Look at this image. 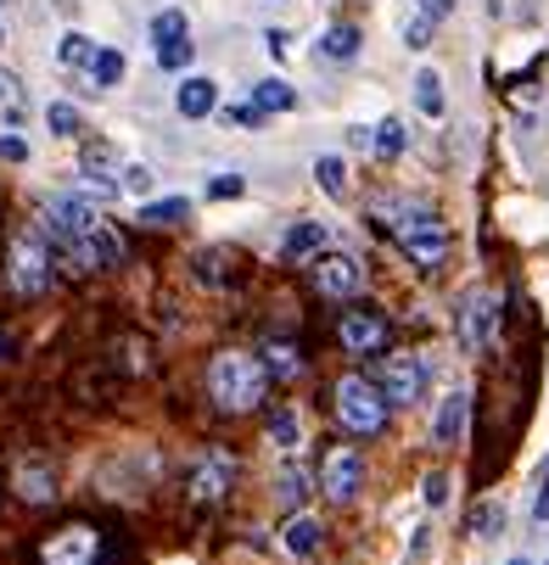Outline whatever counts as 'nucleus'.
<instances>
[{
  "mask_svg": "<svg viewBox=\"0 0 549 565\" xmlns=\"http://www.w3.org/2000/svg\"><path fill=\"white\" fill-rule=\"evenodd\" d=\"M353 51H359V29H353V23H337V29L320 40V56H331V62H348Z\"/></svg>",
  "mask_w": 549,
  "mask_h": 565,
  "instance_id": "nucleus-24",
  "label": "nucleus"
},
{
  "mask_svg": "<svg viewBox=\"0 0 549 565\" xmlns=\"http://www.w3.org/2000/svg\"><path fill=\"white\" fill-rule=\"evenodd\" d=\"M191 56H197V45H191V34H180V40H169V45H157V67H169V73H180V67H191Z\"/></svg>",
  "mask_w": 549,
  "mask_h": 565,
  "instance_id": "nucleus-30",
  "label": "nucleus"
},
{
  "mask_svg": "<svg viewBox=\"0 0 549 565\" xmlns=\"http://www.w3.org/2000/svg\"><path fill=\"white\" fill-rule=\"evenodd\" d=\"M0 45H7V29H0Z\"/></svg>",
  "mask_w": 549,
  "mask_h": 565,
  "instance_id": "nucleus-43",
  "label": "nucleus"
},
{
  "mask_svg": "<svg viewBox=\"0 0 549 565\" xmlns=\"http://www.w3.org/2000/svg\"><path fill=\"white\" fill-rule=\"evenodd\" d=\"M359 488H365V454L359 448H342V443L326 448V459H320V493L331 504H353Z\"/></svg>",
  "mask_w": 549,
  "mask_h": 565,
  "instance_id": "nucleus-6",
  "label": "nucleus"
},
{
  "mask_svg": "<svg viewBox=\"0 0 549 565\" xmlns=\"http://www.w3.org/2000/svg\"><path fill=\"white\" fill-rule=\"evenodd\" d=\"M12 493H18L23 504H51V499H56V470H51V459H40V454L18 459V470H12Z\"/></svg>",
  "mask_w": 549,
  "mask_h": 565,
  "instance_id": "nucleus-12",
  "label": "nucleus"
},
{
  "mask_svg": "<svg viewBox=\"0 0 549 565\" xmlns=\"http://www.w3.org/2000/svg\"><path fill=\"white\" fill-rule=\"evenodd\" d=\"M12 90H18V85H12V78H7V73H0V102H12Z\"/></svg>",
  "mask_w": 549,
  "mask_h": 565,
  "instance_id": "nucleus-42",
  "label": "nucleus"
},
{
  "mask_svg": "<svg viewBox=\"0 0 549 565\" xmlns=\"http://www.w3.org/2000/svg\"><path fill=\"white\" fill-rule=\"evenodd\" d=\"M264 370H270V381H297L303 375V348L297 342H270L264 348Z\"/></svg>",
  "mask_w": 549,
  "mask_h": 565,
  "instance_id": "nucleus-15",
  "label": "nucleus"
},
{
  "mask_svg": "<svg viewBox=\"0 0 549 565\" xmlns=\"http://www.w3.org/2000/svg\"><path fill=\"white\" fill-rule=\"evenodd\" d=\"M387 319H381V308H348L342 313V326H337V342L353 353V359H365V353H381L387 348Z\"/></svg>",
  "mask_w": 549,
  "mask_h": 565,
  "instance_id": "nucleus-10",
  "label": "nucleus"
},
{
  "mask_svg": "<svg viewBox=\"0 0 549 565\" xmlns=\"http://www.w3.org/2000/svg\"><path fill=\"white\" fill-rule=\"evenodd\" d=\"M175 107H180V118H208L219 107V85H213V78H186Z\"/></svg>",
  "mask_w": 549,
  "mask_h": 565,
  "instance_id": "nucleus-14",
  "label": "nucleus"
},
{
  "mask_svg": "<svg viewBox=\"0 0 549 565\" xmlns=\"http://www.w3.org/2000/svg\"><path fill=\"white\" fill-rule=\"evenodd\" d=\"M191 269H197V280H202V286H213V291H219V286H230L235 258H230L224 247H208V253H197V258H191Z\"/></svg>",
  "mask_w": 549,
  "mask_h": 565,
  "instance_id": "nucleus-16",
  "label": "nucleus"
},
{
  "mask_svg": "<svg viewBox=\"0 0 549 565\" xmlns=\"http://www.w3.org/2000/svg\"><path fill=\"white\" fill-rule=\"evenodd\" d=\"M532 515L549 521V465H543V481H538V499H532Z\"/></svg>",
  "mask_w": 549,
  "mask_h": 565,
  "instance_id": "nucleus-39",
  "label": "nucleus"
},
{
  "mask_svg": "<svg viewBox=\"0 0 549 565\" xmlns=\"http://www.w3.org/2000/svg\"><path fill=\"white\" fill-rule=\"evenodd\" d=\"M415 12H426V18H448V12H454V0H415Z\"/></svg>",
  "mask_w": 549,
  "mask_h": 565,
  "instance_id": "nucleus-40",
  "label": "nucleus"
},
{
  "mask_svg": "<svg viewBox=\"0 0 549 565\" xmlns=\"http://www.w3.org/2000/svg\"><path fill=\"white\" fill-rule=\"evenodd\" d=\"M258 118H264V113H258L253 102H247V107H224V124H258Z\"/></svg>",
  "mask_w": 549,
  "mask_h": 565,
  "instance_id": "nucleus-38",
  "label": "nucleus"
},
{
  "mask_svg": "<svg viewBox=\"0 0 549 565\" xmlns=\"http://www.w3.org/2000/svg\"><path fill=\"white\" fill-rule=\"evenodd\" d=\"M102 559V532L96 526H62L40 543V565H96Z\"/></svg>",
  "mask_w": 549,
  "mask_h": 565,
  "instance_id": "nucleus-7",
  "label": "nucleus"
},
{
  "mask_svg": "<svg viewBox=\"0 0 549 565\" xmlns=\"http://www.w3.org/2000/svg\"><path fill=\"white\" fill-rule=\"evenodd\" d=\"M505 532V504H477L471 515V537H499Z\"/></svg>",
  "mask_w": 549,
  "mask_h": 565,
  "instance_id": "nucleus-31",
  "label": "nucleus"
},
{
  "mask_svg": "<svg viewBox=\"0 0 549 565\" xmlns=\"http://www.w3.org/2000/svg\"><path fill=\"white\" fill-rule=\"evenodd\" d=\"M180 34H191V23H186V12H157L151 18V45H169V40H180Z\"/></svg>",
  "mask_w": 549,
  "mask_h": 565,
  "instance_id": "nucleus-29",
  "label": "nucleus"
},
{
  "mask_svg": "<svg viewBox=\"0 0 549 565\" xmlns=\"http://www.w3.org/2000/svg\"><path fill=\"white\" fill-rule=\"evenodd\" d=\"M314 180L326 185V196H348V169H342V157H320V163H314Z\"/></svg>",
  "mask_w": 549,
  "mask_h": 565,
  "instance_id": "nucleus-28",
  "label": "nucleus"
},
{
  "mask_svg": "<svg viewBox=\"0 0 549 565\" xmlns=\"http://www.w3.org/2000/svg\"><path fill=\"white\" fill-rule=\"evenodd\" d=\"M180 218H191V202H186V196H169V202H146V207H140V224H151V230L180 224Z\"/></svg>",
  "mask_w": 549,
  "mask_h": 565,
  "instance_id": "nucleus-20",
  "label": "nucleus"
},
{
  "mask_svg": "<svg viewBox=\"0 0 549 565\" xmlns=\"http://www.w3.org/2000/svg\"><path fill=\"white\" fill-rule=\"evenodd\" d=\"M0 163H29V146L18 135H0Z\"/></svg>",
  "mask_w": 549,
  "mask_h": 565,
  "instance_id": "nucleus-36",
  "label": "nucleus"
},
{
  "mask_svg": "<svg viewBox=\"0 0 549 565\" xmlns=\"http://www.w3.org/2000/svg\"><path fill=\"white\" fill-rule=\"evenodd\" d=\"M499 331V291H471L460 302V342L465 348H488Z\"/></svg>",
  "mask_w": 549,
  "mask_h": 565,
  "instance_id": "nucleus-11",
  "label": "nucleus"
},
{
  "mask_svg": "<svg viewBox=\"0 0 549 565\" xmlns=\"http://www.w3.org/2000/svg\"><path fill=\"white\" fill-rule=\"evenodd\" d=\"M281 543H286V554H297V559L320 554V543H326L320 515H292V521H286V532H281Z\"/></svg>",
  "mask_w": 549,
  "mask_h": 565,
  "instance_id": "nucleus-13",
  "label": "nucleus"
},
{
  "mask_svg": "<svg viewBox=\"0 0 549 565\" xmlns=\"http://www.w3.org/2000/svg\"><path fill=\"white\" fill-rule=\"evenodd\" d=\"M208 397L224 415H253L270 397V370L247 353H213L208 359Z\"/></svg>",
  "mask_w": 549,
  "mask_h": 565,
  "instance_id": "nucleus-1",
  "label": "nucleus"
},
{
  "mask_svg": "<svg viewBox=\"0 0 549 565\" xmlns=\"http://www.w3.org/2000/svg\"><path fill=\"white\" fill-rule=\"evenodd\" d=\"M264 51L281 62V56H286V34H275V29H270V34H264Z\"/></svg>",
  "mask_w": 549,
  "mask_h": 565,
  "instance_id": "nucleus-41",
  "label": "nucleus"
},
{
  "mask_svg": "<svg viewBox=\"0 0 549 565\" xmlns=\"http://www.w3.org/2000/svg\"><path fill=\"white\" fill-rule=\"evenodd\" d=\"M370 146L381 151V157H404V146H410V135H404V124L399 118H387L376 135H370Z\"/></svg>",
  "mask_w": 549,
  "mask_h": 565,
  "instance_id": "nucleus-27",
  "label": "nucleus"
},
{
  "mask_svg": "<svg viewBox=\"0 0 549 565\" xmlns=\"http://www.w3.org/2000/svg\"><path fill=\"white\" fill-rule=\"evenodd\" d=\"M45 124H51L56 135H78V113H73L67 102H51V107H45Z\"/></svg>",
  "mask_w": 549,
  "mask_h": 565,
  "instance_id": "nucleus-34",
  "label": "nucleus"
},
{
  "mask_svg": "<svg viewBox=\"0 0 549 565\" xmlns=\"http://www.w3.org/2000/svg\"><path fill=\"white\" fill-rule=\"evenodd\" d=\"M448 499V481H443V470H432L426 476V504H443Z\"/></svg>",
  "mask_w": 549,
  "mask_h": 565,
  "instance_id": "nucleus-37",
  "label": "nucleus"
},
{
  "mask_svg": "<svg viewBox=\"0 0 549 565\" xmlns=\"http://www.w3.org/2000/svg\"><path fill=\"white\" fill-rule=\"evenodd\" d=\"M376 386L387 397V409H410V403H421V392H426V364L399 353V359H387V375Z\"/></svg>",
  "mask_w": 549,
  "mask_h": 565,
  "instance_id": "nucleus-9",
  "label": "nucleus"
},
{
  "mask_svg": "<svg viewBox=\"0 0 549 565\" xmlns=\"http://www.w3.org/2000/svg\"><path fill=\"white\" fill-rule=\"evenodd\" d=\"M230 488H235V454L230 448H202L186 465V499L191 504H219V499H230Z\"/></svg>",
  "mask_w": 549,
  "mask_h": 565,
  "instance_id": "nucleus-5",
  "label": "nucleus"
},
{
  "mask_svg": "<svg viewBox=\"0 0 549 565\" xmlns=\"http://www.w3.org/2000/svg\"><path fill=\"white\" fill-rule=\"evenodd\" d=\"M387 397H381V386L370 381V375H359V370H348L342 381H337V420L353 431V437H381L387 431Z\"/></svg>",
  "mask_w": 549,
  "mask_h": 565,
  "instance_id": "nucleus-3",
  "label": "nucleus"
},
{
  "mask_svg": "<svg viewBox=\"0 0 549 565\" xmlns=\"http://www.w3.org/2000/svg\"><path fill=\"white\" fill-rule=\"evenodd\" d=\"M91 78H96L102 90H113L118 78H124V56H118L113 45H96V56H91Z\"/></svg>",
  "mask_w": 549,
  "mask_h": 565,
  "instance_id": "nucleus-21",
  "label": "nucleus"
},
{
  "mask_svg": "<svg viewBox=\"0 0 549 565\" xmlns=\"http://www.w3.org/2000/svg\"><path fill=\"white\" fill-rule=\"evenodd\" d=\"M326 247V224H292L286 230V258H308Z\"/></svg>",
  "mask_w": 549,
  "mask_h": 565,
  "instance_id": "nucleus-19",
  "label": "nucleus"
},
{
  "mask_svg": "<svg viewBox=\"0 0 549 565\" xmlns=\"http://www.w3.org/2000/svg\"><path fill=\"white\" fill-rule=\"evenodd\" d=\"M303 488H308V476H303L297 465H286L281 481H275V504H281V510H297V504H303Z\"/></svg>",
  "mask_w": 549,
  "mask_h": 565,
  "instance_id": "nucleus-26",
  "label": "nucleus"
},
{
  "mask_svg": "<svg viewBox=\"0 0 549 565\" xmlns=\"http://www.w3.org/2000/svg\"><path fill=\"white\" fill-rule=\"evenodd\" d=\"M308 280H314V291L331 297V302H348V297H359V291H365V269H359L348 253H326V258H314Z\"/></svg>",
  "mask_w": 549,
  "mask_h": 565,
  "instance_id": "nucleus-8",
  "label": "nucleus"
},
{
  "mask_svg": "<svg viewBox=\"0 0 549 565\" xmlns=\"http://www.w3.org/2000/svg\"><path fill=\"white\" fill-rule=\"evenodd\" d=\"M91 56H96V40L91 34H62V45H56V62L62 67H91Z\"/></svg>",
  "mask_w": 549,
  "mask_h": 565,
  "instance_id": "nucleus-23",
  "label": "nucleus"
},
{
  "mask_svg": "<svg viewBox=\"0 0 549 565\" xmlns=\"http://www.w3.org/2000/svg\"><path fill=\"white\" fill-rule=\"evenodd\" d=\"M415 107H421L426 118H443V85H437V73H432V67L415 73Z\"/></svg>",
  "mask_w": 549,
  "mask_h": 565,
  "instance_id": "nucleus-25",
  "label": "nucleus"
},
{
  "mask_svg": "<svg viewBox=\"0 0 549 565\" xmlns=\"http://www.w3.org/2000/svg\"><path fill=\"white\" fill-rule=\"evenodd\" d=\"M432 29H437V18H426V12H410V18H404V45L426 51V45H432Z\"/></svg>",
  "mask_w": 549,
  "mask_h": 565,
  "instance_id": "nucleus-32",
  "label": "nucleus"
},
{
  "mask_svg": "<svg viewBox=\"0 0 549 565\" xmlns=\"http://www.w3.org/2000/svg\"><path fill=\"white\" fill-rule=\"evenodd\" d=\"M51 280H56L51 247L40 241V230H23V235L12 241V253H7V286H12L18 297H40V291H51Z\"/></svg>",
  "mask_w": 549,
  "mask_h": 565,
  "instance_id": "nucleus-4",
  "label": "nucleus"
},
{
  "mask_svg": "<svg viewBox=\"0 0 549 565\" xmlns=\"http://www.w3.org/2000/svg\"><path fill=\"white\" fill-rule=\"evenodd\" d=\"M510 565H527V559H510Z\"/></svg>",
  "mask_w": 549,
  "mask_h": 565,
  "instance_id": "nucleus-44",
  "label": "nucleus"
},
{
  "mask_svg": "<svg viewBox=\"0 0 549 565\" xmlns=\"http://www.w3.org/2000/svg\"><path fill=\"white\" fill-rule=\"evenodd\" d=\"M270 443L275 448H297V415H292V403H275V409H270Z\"/></svg>",
  "mask_w": 549,
  "mask_h": 565,
  "instance_id": "nucleus-22",
  "label": "nucleus"
},
{
  "mask_svg": "<svg viewBox=\"0 0 549 565\" xmlns=\"http://www.w3.org/2000/svg\"><path fill=\"white\" fill-rule=\"evenodd\" d=\"M376 218H387V230L399 235V247H404V258H410V264L437 269V264L448 258V230H443V218H437V213H426V207H392V202H376Z\"/></svg>",
  "mask_w": 549,
  "mask_h": 565,
  "instance_id": "nucleus-2",
  "label": "nucleus"
},
{
  "mask_svg": "<svg viewBox=\"0 0 549 565\" xmlns=\"http://www.w3.org/2000/svg\"><path fill=\"white\" fill-rule=\"evenodd\" d=\"M151 185H157V180H151V169H146V163H129V169H124V180H118V191H129V196H151Z\"/></svg>",
  "mask_w": 549,
  "mask_h": 565,
  "instance_id": "nucleus-33",
  "label": "nucleus"
},
{
  "mask_svg": "<svg viewBox=\"0 0 549 565\" xmlns=\"http://www.w3.org/2000/svg\"><path fill=\"white\" fill-rule=\"evenodd\" d=\"M460 431H465V397L460 392H448L443 397V409H437V448H448V443H460Z\"/></svg>",
  "mask_w": 549,
  "mask_h": 565,
  "instance_id": "nucleus-17",
  "label": "nucleus"
},
{
  "mask_svg": "<svg viewBox=\"0 0 549 565\" xmlns=\"http://www.w3.org/2000/svg\"><path fill=\"white\" fill-rule=\"evenodd\" d=\"M253 107L258 113H292L297 107V90L286 85V78H264V85L253 90Z\"/></svg>",
  "mask_w": 549,
  "mask_h": 565,
  "instance_id": "nucleus-18",
  "label": "nucleus"
},
{
  "mask_svg": "<svg viewBox=\"0 0 549 565\" xmlns=\"http://www.w3.org/2000/svg\"><path fill=\"white\" fill-rule=\"evenodd\" d=\"M242 191H247V180H242V174H219V180L208 185V196H213V202H230V196H242Z\"/></svg>",
  "mask_w": 549,
  "mask_h": 565,
  "instance_id": "nucleus-35",
  "label": "nucleus"
}]
</instances>
